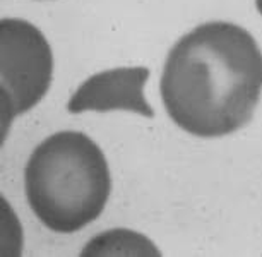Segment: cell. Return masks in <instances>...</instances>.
I'll list each match as a JSON object with an SVG mask.
<instances>
[{
	"label": "cell",
	"mask_w": 262,
	"mask_h": 257,
	"mask_svg": "<svg viewBox=\"0 0 262 257\" xmlns=\"http://www.w3.org/2000/svg\"><path fill=\"white\" fill-rule=\"evenodd\" d=\"M160 93L168 117L197 137H223L247 125L262 93V50L247 29L204 23L173 45Z\"/></svg>",
	"instance_id": "obj_1"
},
{
	"label": "cell",
	"mask_w": 262,
	"mask_h": 257,
	"mask_svg": "<svg viewBox=\"0 0 262 257\" xmlns=\"http://www.w3.org/2000/svg\"><path fill=\"white\" fill-rule=\"evenodd\" d=\"M31 211L55 233H76L105 209L112 175L100 146L79 131H60L34 147L24 168Z\"/></svg>",
	"instance_id": "obj_2"
},
{
	"label": "cell",
	"mask_w": 262,
	"mask_h": 257,
	"mask_svg": "<svg viewBox=\"0 0 262 257\" xmlns=\"http://www.w3.org/2000/svg\"><path fill=\"white\" fill-rule=\"evenodd\" d=\"M53 76V53L45 34L24 19L0 23V88L4 136L12 118L45 98Z\"/></svg>",
	"instance_id": "obj_3"
},
{
	"label": "cell",
	"mask_w": 262,
	"mask_h": 257,
	"mask_svg": "<svg viewBox=\"0 0 262 257\" xmlns=\"http://www.w3.org/2000/svg\"><path fill=\"white\" fill-rule=\"evenodd\" d=\"M149 77L146 67H120L88 77L67 103L71 113L125 110L142 117H155V110L144 96Z\"/></svg>",
	"instance_id": "obj_4"
},
{
	"label": "cell",
	"mask_w": 262,
	"mask_h": 257,
	"mask_svg": "<svg viewBox=\"0 0 262 257\" xmlns=\"http://www.w3.org/2000/svg\"><path fill=\"white\" fill-rule=\"evenodd\" d=\"M82 255H160V250L144 235L117 228L91 239Z\"/></svg>",
	"instance_id": "obj_5"
},
{
	"label": "cell",
	"mask_w": 262,
	"mask_h": 257,
	"mask_svg": "<svg viewBox=\"0 0 262 257\" xmlns=\"http://www.w3.org/2000/svg\"><path fill=\"white\" fill-rule=\"evenodd\" d=\"M255 6H257V11L262 16V0H255Z\"/></svg>",
	"instance_id": "obj_6"
}]
</instances>
